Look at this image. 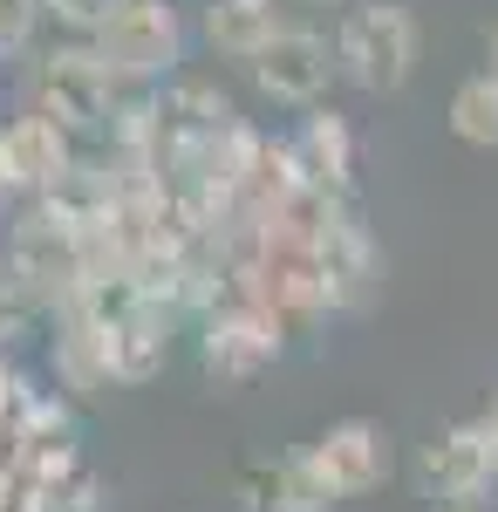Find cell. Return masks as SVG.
<instances>
[{
    "mask_svg": "<svg viewBox=\"0 0 498 512\" xmlns=\"http://www.w3.org/2000/svg\"><path fill=\"white\" fill-rule=\"evenodd\" d=\"M335 76H348L362 96H396L403 82L417 76V14L403 0H362L348 7L342 28H335Z\"/></svg>",
    "mask_w": 498,
    "mask_h": 512,
    "instance_id": "cell-1",
    "label": "cell"
},
{
    "mask_svg": "<svg viewBox=\"0 0 498 512\" xmlns=\"http://www.w3.org/2000/svg\"><path fill=\"white\" fill-rule=\"evenodd\" d=\"M89 48L116 82H171L185 62V21L171 0H116Z\"/></svg>",
    "mask_w": 498,
    "mask_h": 512,
    "instance_id": "cell-2",
    "label": "cell"
},
{
    "mask_svg": "<svg viewBox=\"0 0 498 512\" xmlns=\"http://www.w3.org/2000/svg\"><path fill=\"white\" fill-rule=\"evenodd\" d=\"M123 103V82L96 62L89 41H69V48H48L35 69V117H48L62 137H103Z\"/></svg>",
    "mask_w": 498,
    "mask_h": 512,
    "instance_id": "cell-3",
    "label": "cell"
},
{
    "mask_svg": "<svg viewBox=\"0 0 498 512\" xmlns=\"http://www.w3.org/2000/svg\"><path fill=\"white\" fill-rule=\"evenodd\" d=\"M0 274L14 280L35 308L55 315L82 280V239L69 233L62 219H48L41 205H28V212L7 226V239H0Z\"/></svg>",
    "mask_w": 498,
    "mask_h": 512,
    "instance_id": "cell-4",
    "label": "cell"
},
{
    "mask_svg": "<svg viewBox=\"0 0 498 512\" xmlns=\"http://www.w3.org/2000/svg\"><path fill=\"white\" fill-rule=\"evenodd\" d=\"M301 458H307V472H314V485L328 492V506H335V499H362V492L389 485V472H396L389 431H383V424H369V417H342V424H328Z\"/></svg>",
    "mask_w": 498,
    "mask_h": 512,
    "instance_id": "cell-5",
    "label": "cell"
},
{
    "mask_svg": "<svg viewBox=\"0 0 498 512\" xmlns=\"http://www.w3.org/2000/svg\"><path fill=\"white\" fill-rule=\"evenodd\" d=\"M314 260H321V287H328V315H355L376 280H383V253H376V233L362 226L355 198H335L321 233H314Z\"/></svg>",
    "mask_w": 498,
    "mask_h": 512,
    "instance_id": "cell-6",
    "label": "cell"
},
{
    "mask_svg": "<svg viewBox=\"0 0 498 512\" xmlns=\"http://www.w3.org/2000/svg\"><path fill=\"white\" fill-rule=\"evenodd\" d=\"M417 478L437 506H485L498 492V444L485 424H451L423 444Z\"/></svg>",
    "mask_w": 498,
    "mask_h": 512,
    "instance_id": "cell-7",
    "label": "cell"
},
{
    "mask_svg": "<svg viewBox=\"0 0 498 512\" xmlns=\"http://www.w3.org/2000/svg\"><path fill=\"white\" fill-rule=\"evenodd\" d=\"M280 349H287V335L246 301H219L212 315H198V362L219 383H253L260 369L280 362Z\"/></svg>",
    "mask_w": 498,
    "mask_h": 512,
    "instance_id": "cell-8",
    "label": "cell"
},
{
    "mask_svg": "<svg viewBox=\"0 0 498 512\" xmlns=\"http://www.w3.org/2000/svg\"><path fill=\"white\" fill-rule=\"evenodd\" d=\"M246 69H253V82H260L267 103L321 110V96H328V82H335V48H328V35H314V28H280Z\"/></svg>",
    "mask_w": 498,
    "mask_h": 512,
    "instance_id": "cell-9",
    "label": "cell"
},
{
    "mask_svg": "<svg viewBox=\"0 0 498 512\" xmlns=\"http://www.w3.org/2000/svg\"><path fill=\"white\" fill-rule=\"evenodd\" d=\"M280 144H287V164H294L301 192H321V198H348L355 192V130H348V117H335V110H307L301 130L280 137Z\"/></svg>",
    "mask_w": 498,
    "mask_h": 512,
    "instance_id": "cell-10",
    "label": "cell"
},
{
    "mask_svg": "<svg viewBox=\"0 0 498 512\" xmlns=\"http://www.w3.org/2000/svg\"><path fill=\"white\" fill-rule=\"evenodd\" d=\"M144 103H151L157 158H164V151H178V144H192V137L226 130V123L239 117V110H232V96L219 89V82H205V76H171V82H157Z\"/></svg>",
    "mask_w": 498,
    "mask_h": 512,
    "instance_id": "cell-11",
    "label": "cell"
},
{
    "mask_svg": "<svg viewBox=\"0 0 498 512\" xmlns=\"http://www.w3.org/2000/svg\"><path fill=\"white\" fill-rule=\"evenodd\" d=\"M69 158H76V137H62L48 117H14L7 130H0V178H7V198H41L62 171H69Z\"/></svg>",
    "mask_w": 498,
    "mask_h": 512,
    "instance_id": "cell-12",
    "label": "cell"
},
{
    "mask_svg": "<svg viewBox=\"0 0 498 512\" xmlns=\"http://www.w3.org/2000/svg\"><path fill=\"white\" fill-rule=\"evenodd\" d=\"M171 328H178V321L164 315L157 301H137L123 321H110V328H103L110 383H151V376H164V362H171Z\"/></svg>",
    "mask_w": 498,
    "mask_h": 512,
    "instance_id": "cell-13",
    "label": "cell"
},
{
    "mask_svg": "<svg viewBox=\"0 0 498 512\" xmlns=\"http://www.w3.org/2000/svg\"><path fill=\"white\" fill-rule=\"evenodd\" d=\"M48 219H62L69 233H89V226H103L110 219V164L103 158H69V171L35 198Z\"/></svg>",
    "mask_w": 498,
    "mask_h": 512,
    "instance_id": "cell-14",
    "label": "cell"
},
{
    "mask_svg": "<svg viewBox=\"0 0 498 512\" xmlns=\"http://www.w3.org/2000/svg\"><path fill=\"white\" fill-rule=\"evenodd\" d=\"M280 28H287V21H280L273 0H205V41H212L226 62H253Z\"/></svg>",
    "mask_w": 498,
    "mask_h": 512,
    "instance_id": "cell-15",
    "label": "cell"
},
{
    "mask_svg": "<svg viewBox=\"0 0 498 512\" xmlns=\"http://www.w3.org/2000/svg\"><path fill=\"white\" fill-rule=\"evenodd\" d=\"M62 335H55V383L76 396H96L110 390V355H103V328H89L76 315H55Z\"/></svg>",
    "mask_w": 498,
    "mask_h": 512,
    "instance_id": "cell-16",
    "label": "cell"
},
{
    "mask_svg": "<svg viewBox=\"0 0 498 512\" xmlns=\"http://www.w3.org/2000/svg\"><path fill=\"white\" fill-rule=\"evenodd\" d=\"M253 512H328V492L314 485L307 458H273V465H253Z\"/></svg>",
    "mask_w": 498,
    "mask_h": 512,
    "instance_id": "cell-17",
    "label": "cell"
},
{
    "mask_svg": "<svg viewBox=\"0 0 498 512\" xmlns=\"http://www.w3.org/2000/svg\"><path fill=\"white\" fill-rule=\"evenodd\" d=\"M451 130L478 151H498V76H464L458 96H451Z\"/></svg>",
    "mask_w": 498,
    "mask_h": 512,
    "instance_id": "cell-18",
    "label": "cell"
},
{
    "mask_svg": "<svg viewBox=\"0 0 498 512\" xmlns=\"http://www.w3.org/2000/svg\"><path fill=\"white\" fill-rule=\"evenodd\" d=\"M41 512H103V478L89 472V465H76L62 485H48Z\"/></svg>",
    "mask_w": 498,
    "mask_h": 512,
    "instance_id": "cell-19",
    "label": "cell"
},
{
    "mask_svg": "<svg viewBox=\"0 0 498 512\" xmlns=\"http://www.w3.org/2000/svg\"><path fill=\"white\" fill-rule=\"evenodd\" d=\"M41 28V0H0V62L21 55Z\"/></svg>",
    "mask_w": 498,
    "mask_h": 512,
    "instance_id": "cell-20",
    "label": "cell"
},
{
    "mask_svg": "<svg viewBox=\"0 0 498 512\" xmlns=\"http://www.w3.org/2000/svg\"><path fill=\"white\" fill-rule=\"evenodd\" d=\"M110 7L116 0H41V21H55V28H69V35H96Z\"/></svg>",
    "mask_w": 498,
    "mask_h": 512,
    "instance_id": "cell-21",
    "label": "cell"
},
{
    "mask_svg": "<svg viewBox=\"0 0 498 512\" xmlns=\"http://www.w3.org/2000/svg\"><path fill=\"white\" fill-rule=\"evenodd\" d=\"M35 315H41V308H35V301H28V294H21L7 274H0V349H14V342L35 328Z\"/></svg>",
    "mask_w": 498,
    "mask_h": 512,
    "instance_id": "cell-22",
    "label": "cell"
},
{
    "mask_svg": "<svg viewBox=\"0 0 498 512\" xmlns=\"http://www.w3.org/2000/svg\"><path fill=\"white\" fill-rule=\"evenodd\" d=\"M478 424H485V431H492V444H498V396H492V410H485Z\"/></svg>",
    "mask_w": 498,
    "mask_h": 512,
    "instance_id": "cell-23",
    "label": "cell"
},
{
    "mask_svg": "<svg viewBox=\"0 0 498 512\" xmlns=\"http://www.w3.org/2000/svg\"><path fill=\"white\" fill-rule=\"evenodd\" d=\"M437 512H485V506H437Z\"/></svg>",
    "mask_w": 498,
    "mask_h": 512,
    "instance_id": "cell-24",
    "label": "cell"
},
{
    "mask_svg": "<svg viewBox=\"0 0 498 512\" xmlns=\"http://www.w3.org/2000/svg\"><path fill=\"white\" fill-rule=\"evenodd\" d=\"M492 76H498V35H492Z\"/></svg>",
    "mask_w": 498,
    "mask_h": 512,
    "instance_id": "cell-25",
    "label": "cell"
},
{
    "mask_svg": "<svg viewBox=\"0 0 498 512\" xmlns=\"http://www.w3.org/2000/svg\"><path fill=\"white\" fill-rule=\"evenodd\" d=\"M314 7H348V0H314Z\"/></svg>",
    "mask_w": 498,
    "mask_h": 512,
    "instance_id": "cell-26",
    "label": "cell"
},
{
    "mask_svg": "<svg viewBox=\"0 0 498 512\" xmlns=\"http://www.w3.org/2000/svg\"><path fill=\"white\" fill-rule=\"evenodd\" d=\"M0 198H7V178H0Z\"/></svg>",
    "mask_w": 498,
    "mask_h": 512,
    "instance_id": "cell-27",
    "label": "cell"
}]
</instances>
